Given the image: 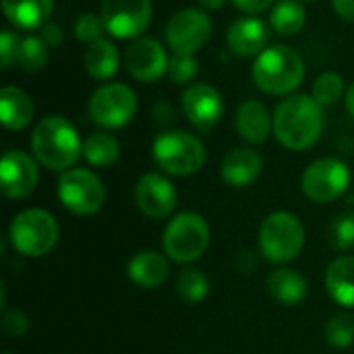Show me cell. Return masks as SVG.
I'll return each instance as SVG.
<instances>
[{"label":"cell","instance_id":"obj_25","mask_svg":"<svg viewBox=\"0 0 354 354\" xmlns=\"http://www.w3.org/2000/svg\"><path fill=\"white\" fill-rule=\"evenodd\" d=\"M307 280L297 272V270H276L268 278V290L274 301L286 307H295L305 301L307 297Z\"/></svg>","mask_w":354,"mask_h":354},{"label":"cell","instance_id":"obj_39","mask_svg":"<svg viewBox=\"0 0 354 354\" xmlns=\"http://www.w3.org/2000/svg\"><path fill=\"white\" fill-rule=\"evenodd\" d=\"M332 6L342 21L354 23V0H332Z\"/></svg>","mask_w":354,"mask_h":354},{"label":"cell","instance_id":"obj_7","mask_svg":"<svg viewBox=\"0 0 354 354\" xmlns=\"http://www.w3.org/2000/svg\"><path fill=\"white\" fill-rule=\"evenodd\" d=\"M162 245L166 255L176 263L197 261L207 251L209 226L199 214L185 212L168 222Z\"/></svg>","mask_w":354,"mask_h":354},{"label":"cell","instance_id":"obj_36","mask_svg":"<svg viewBox=\"0 0 354 354\" xmlns=\"http://www.w3.org/2000/svg\"><path fill=\"white\" fill-rule=\"evenodd\" d=\"M0 326H2V332H4L8 338H19V336H23V334L27 332L29 322H27V317H25L23 311L10 309V311H6V313L2 315Z\"/></svg>","mask_w":354,"mask_h":354},{"label":"cell","instance_id":"obj_8","mask_svg":"<svg viewBox=\"0 0 354 354\" xmlns=\"http://www.w3.org/2000/svg\"><path fill=\"white\" fill-rule=\"evenodd\" d=\"M87 112L89 118L106 131L122 129L135 118L137 95L124 83H106L91 93Z\"/></svg>","mask_w":354,"mask_h":354},{"label":"cell","instance_id":"obj_5","mask_svg":"<svg viewBox=\"0 0 354 354\" xmlns=\"http://www.w3.org/2000/svg\"><path fill=\"white\" fill-rule=\"evenodd\" d=\"M259 251L272 263L292 261L305 245L303 222L290 212H274L259 228Z\"/></svg>","mask_w":354,"mask_h":354},{"label":"cell","instance_id":"obj_4","mask_svg":"<svg viewBox=\"0 0 354 354\" xmlns=\"http://www.w3.org/2000/svg\"><path fill=\"white\" fill-rule=\"evenodd\" d=\"M151 153L160 170L172 176H191L205 164L203 143L187 131H166L158 135Z\"/></svg>","mask_w":354,"mask_h":354},{"label":"cell","instance_id":"obj_31","mask_svg":"<svg viewBox=\"0 0 354 354\" xmlns=\"http://www.w3.org/2000/svg\"><path fill=\"white\" fill-rule=\"evenodd\" d=\"M326 340L336 348H348L354 342V317L340 313L326 326Z\"/></svg>","mask_w":354,"mask_h":354},{"label":"cell","instance_id":"obj_21","mask_svg":"<svg viewBox=\"0 0 354 354\" xmlns=\"http://www.w3.org/2000/svg\"><path fill=\"white\" fill-rule=\"evenodd\" d=\"M127 274L129 280L139 288H158L166 282L170 266L164 255L156 251H141L129 261Z\"/></svg>","mask_w":354,"mask_h":354},{"label":"cell","instance_id":"obj_16","mask_svg":"<svg viewBox=\"0 0 354 354\" xmlns=\"http://www.w3.org/2000/svg\"><path fill=\"white\" fill-rule=\"evenodd\" d=\"M135 201L143 216L151 220H162L174 212L178 203V195H176L174 185L166 176L149 172L137 180Z\"/></svg>","mask_w":354,"mask_h":354},{"label":"cell","instance_id":"obj_24","mask_svg":"<svg viewBox=\"0 0 354 354\" xmlns=\"http://www.w3.org/2000/svg\"><path fill=\"white\" fill-rule=\"evenodd\" d=\"M328 295L342 307H354V257H338L326 272Z\"/></svg>","mask_w":354,"mask_h":354},{"label":"cell","instance_id":"obj_29","mask_svg":"<svg viewBox=\"0 0 354 354\" xmlns=\"http://www.w3.org/2000/svg\"><path fill=\"white\" fill-rule=\"evenodd\" d=\"M176 292L187 303H201L209 292V282L199 270H183L176 280Z\"/></svg>","mask_w":354,"mask_h":354},{"label":"cell","instance_id":"obj_9","mask_svg":"<svg viewBox=\"0 0 354 354\" xmlns=\"http://www.w3.org/2000/svg\"><path fill=\"white\" fill-rule=\"evenodd\" d=\"M60 203L75 216H93L102 209L106 189L100 176L85 168L64 170L58 178Z\"/></svg>","mask_w":354,"mask_h":354},{"label":"cell","instance_id":"obj_28","mask_svg":"<svg viewBox=\"0 0 354 354\" xmlns=\"http://www.w3.org/2000/svg\"><path fill=\"white\" fill-rule=\"evenodd\" d=\"M50 48L46 46V41L37 35H27L21 39V46H19V58L17 62L21 64V68H25L27 73H37L46 66L48 62V52Z\"/></svg>","mask_w":354,"mask_h":354},{"label":"cell","instance_id":"obj_18","mask_svg":"<svg viewBox=\"0 0 354 354\" xmlns=\"http://www.w3.org/2000/svg\"><path fill=\"white\" fill-rule=\"evenodd\" d=\"M263 168L261 156L251 147H236L230 149L222 160V178L226 185L243 189L253 185Z\"/></svg>","mask_w":354,"mask_h":354},{"label":"cell","instance_id":"obj_32","mask_svg":"<svg viewBox=\"0 0 354 354\" xmlns=\"http://www.w3.org/2000/svg\"><path fill=\"white\" fill-rule=\"evenodd\" d=\"M330 245L336 251L354 249V212H344L330 224Z\"/></svg>","mask_w":354,"mask_h":354},{"label":"cell","instance_id":"obj_34","mask_svg":"<svg viewBox=\"0 0 354 354\" xmlns=\"http://www.w3.org/2000/svg\"><path fill=\"white\" fill-rule=\"evenodd\" d=\"M106 27H104L102 15H95V12H83L75 21V37L79 41H85V44L97 41L102 37V31Z\"/></svg>","mask_w":354,"mask_h":354},{"label":"cell","instance_id":"obj_27","mask_svg":"<svg viewBox=\"0 0 354 354\" xmlns=\"http://www.w3.org/2000/svg\"><path fill=\"white\" fill-rule=\"evenodd\" d=\"M307 21L303 2L299 0H278L270 12V25L280 35H297Z\"/></svg>","mask_w":354,"mask_h":354},{"label":"cell","instance_id":"obj_37","mask_svg":"<svg viewBox=\"0 0 354 354\" xmlns=\"http://www.w3.org/2000/svg\"><path fill=\"white\" fill-rule=\"evenodd\" d=\"M274 2L276 0H232V4L247 15H259V12L268 10Z\"/></svg>","mask_w":354,"mask_h":354},{"label":"cell","instance_id":"obj_26","mask_svg":"<svg viewBox=\"0 0 354 354\" xmlns=\"http://www.w3.org/2000/svg\"><path fill=\"white\" fill-rule=\"evenodd\" d=\"M120 156V143L114 135L106 133V131H97L91 133L85 141H83V158L97 168H106L112 166Z\"/></svg>","mask_w":354,"mask_h":354},{"label":"cell","instance_id":"obj_15","mask_svg":"<svg viewBox=\"0 0 354 354\" xmlns=\"http://www.w3.org/2000/svg\"><path fill=\"white\" fill-rule=\"evenodd\" d=\"M39 180L37 164L31 156L19 149H8L0 162V187L8 199L29 197Z\"/></svg>","mask_w":354,"mask_h":354},{"label":"cell","instance_id":"obj_1","mask_svg":"<svg viewBox=\"0 0 354 354\" xmlns=\"http://www.w3.org/2000/svg\"><path fill=\"white\" fill-rule=\"evenodd\" d=\"M324 127V106L313 95L292 93L276 106L274 135L284 147L292 151H305L313 147L319 141Z\"/></svg>","mask_w":354,"mask_h":354},{"label":"cell","instance_id":"obj_12","mask_svg":"<svg viewBox=\"0 0 354 354\" xmlns=\"http://www.w3.org/2000/svg\"><path fill=\"white\" fill-rule=\"evenodd\" d=\"M212 35V19L199 8H183L174 12L166 25V41L174 54L193 56Z\"/></svg>","mask_w":354,"mask_h":354},{"label":"cell","instance_id":"obj_22","mask_svg":"<svg viewBox=\"0 0 354 354\" xmlns=\"http://www.w3.org/2000/svg\"><path fill=\"white\" fill-rule=\"evenodd\" d=\"M54 8V0H2L6 19L23 31L41 29Z\"/></svg>","mask_w":354,"mask_h":354},{"label":"cell","instance_id":"obj_42","mask_svg":"<svg viewBox=\"0 0 354 354\" xmlns=\"http://www.w3.org/2000/svg\"><path fill=\"white\" fill-rule=\"evenodd\" d=\"M299 2H313V0H299Z\"/></svg>","mask_w":354,"mask_h":354},{"label":"cell","instance_id":"obj_3","mask_svg":"<svg viewBox=\"0 0 354 354\" xmlns=\"http://www.w3.org/2000/svg\"><path fill=\"white\" fill-rule=\"evenodd\" d=\"M305 79V62L290 46L266 48L253 64V81L268 95H288Z\"/></svg>","mask_w":354,"mask_h":354},{"label":"cell","instance_id":"obj_20","mask_svg":"<svg viewBox=\"0 0 354 354\" xmlns=\"http://www.w3.org/2000/svg\"><path fill=\"white\" fill-rule=\"evenodd\" d=\"M35 114V104L27 91L15 85L0 89V118L8 131H23Z\"/></svg>","mask_w":354,"mask_h":354},{"label":"cell","instance_id":"obj_40","mask_svg":"<svg viewBox=\"0 0 354 354\" xmlns=\"http://www.w3.org/2000/svg\"><path fill=\"white\" fill-rule=\"evenodd\" d=\"M203 8H207V10H214V8H220L226 0H197Z\"/></svg>","mask_w":354,"mask_h":354},{"label":"cell","instance_id":"obj_11","mask_svg":"<svg viewBox=\"0 0 354 354\" xmlns=\"http://www.w3.org/2000/svg\"><path fill=\"white\" fill-rule=\"evenodd\" d=\"M100 15L116 39H139L151 23V0H102Z\"/></svg>","mask_w":354,"mask_h":354},{"label":"cell","instance_id":"obj_38","mask_svg":"<svg viewBox=\"0 0 354 354\" xmlns=\"http://www.w3.org/2000/svg\"><path fill=\"white\" fill-rule=\"evenodd\" d=\"M39 37L46 41L48 48H58V46L62 44V29H60L56 23H50V21H48V23L41 27Z\"/></svg>","mask_w":354,"mask_h":354},{"label":"cell","instance_id":"obj_2","mask_svg":"<svg viewBox=\"0 0 354 354\" xmlns=\"http://www.w3.org/2000/svg\"><path fill=\"white\" fill-rule=\"evenodd\" d=\"M31 151L48 170H68L83 153V143L77 129L64 116L41 118L31 133Z\"/></svg>","mask_w":354,"mask_h":354},{"label":"cell","instance_id":"obj_30","mask_svg":"<svg viewBox=\"0 0 354 354\" xmlns=\"http://www.w3.org/2000/svg\"><path fill=\"white\" fill-rule=\"evenodd\" d=\"M344 95V79L338 73H322L313 83V97L322 106H332Z\"/></svg>","mask_w":354,"mask_h":354},{"label":"cell","instance_id":"obj_33","mask_svg":"<svg viewBox=\"0 0 354 354\" xmlns=\"http://www.w3.org/2000/svg\"><path fill=\"white\" fill-rule=\"evenodd\" d=\"M197 60L195 56H189V54H172L170 62H168V77L172 83L176 85H185L189 81L195 79L197 75Z\"/></svg>","mask_w":354,"mask_h":354},{"label":"cell","instance_id":"obj_41","mask_svg":"<svg viewBox=\"0 0 354 354\" xmlns=\"http://www.w3.org/2000/svg\"><path fill=\"white\" fill-rule=\"evenodd\" d=\"M346 110L354 116V83L348 87V91H346Z\"/></svg>","mask_w":354,"mask_h":354},{"label":"cell","instance_id":"obj_17","mask_svg":"<svg viewBox=\"0 0 354 354\" xmlns=\"http://www.w3.org/2000/svg\"><path fill=\"white\" fill-rule=\"evenodd\" d=\"M270 41L268 27L257 17H241L226 31V44L236 56H259Z\"/></svg>","mask_w":354,"mask_h":354},{"label":"cell","instance_id":"obj_13","mask_svg":"<svg viewBox=\"0 0 354 354\" xmlns=\"http://www.w3.org/2000/svg\"><path fill=\"white\" fill-rule=\"evenodd\" d=\"M183 114L201 133H209L224 116L222 93L207 83H193L183 93Z\"/></svg>","mask_w":354,"mask_h":354},{"label":"cell","instance_id":"obj_23","mask_svg":"<svg viewBox=\"0 0 354 354\" xmlns=\"http://www.w3.org/2000/svg\"><path fill=\"white\" fill-rule=\"evenodd\" d=\"M83 62L95 81H110L120 68V54L110 39L100 37L97 41L89 44L83 54Z\"/></svg>","mask_w":354,"mask_h":354},{"label":"cell","instance_id":"obj_6","mask_svg":"<svg viewBox=\"0 0 354 354\" xmlns=\"http://www.w3.org/2000/svg\"><path fill=\"white\" fill-rule=\"evenodd\" d=\"M10 243L15 251L25 257H44L50 253L60 236L54 216L44 209H25L15 216L10 224Z\"/></svg>","mask_w":354,"mask_h":354},{"label":"cell","instance_id":"obj_19","mask_svg":"<svg viewBox=\"0 0 354 354\" xmlns=\"http://www.w3.org/2000/svg\"><path fill=\"white\" fill-rule=\"evenodd\" d=\"M236 131L247 143L259 145L274 131V116L259 100H247L236 110Z\"/></svg>","mask_w":354,"mask_h":354},{"label":"cell","instance_id":"obj_10","mask_svg":"<svg viewBox=\"0 0 354 354\" xmlns=\"http://www.w3.org/2000/svg\"><path fill=\"white\" fill-rule=\"evenodd\" d=\"M351 185V168L338 158H322L309 164L301 178L303 193L317 203H330Z\"/></svg>","mask_w":354,"mask_h":354},{"label":"cell","instance_id":"obj_14","mask_svg":"<svg viewBox=\"0 0 354 354\" xmlns=\"http://www.w3.org/2000/svg\"><path fill=\"white\" fill-rule=\"evenodd\" d=\"M170 58L164 46L153 37H139L124 52V66L129 75L141 83H156L168 73Z\"/></svg>","mask_w":354,"mask_h":354},{"label":"cell","instance_id":"obj_35","mask_svg":"<svg viewBox=\"0 0 354 354\" xmlns=\"http://www.w3.org/2000/svg\"><path fill=\"white\" fill-rule=\"evenodd\" d=\"M19 46H21V39L19 35L12 31V29H2L0 33V58H2V68L8 71L17 58H19Z\"/></svg>","mask_w":354,"mask_h":354}]
</instances>
